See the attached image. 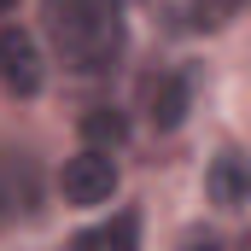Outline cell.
Segmentation results:
<instances>
[{"label":"cell","instance_id":"obj_5","mask_svg":"<svg viewBox=\"0 0 251 251\" xmlns=\"http://www.w3.org/2000/svg\"><path fill=\"white\" fill-rule=\"evenodd\" d=\"M0 76H6V88L24 94V100L41 88V47H35L29 29H0Z\"/></svg>","mask_w":251,"mask_h":251},{"label":"cell","instance_id":"obj_4","mask_svg":"<svg viewBox=\"0 0 251 251\" xmlns=\"http://www.w3.org/2000/svg\"><path fill=\"white\" fill-rule=\"evenodd\" d=\"M140 100H146V117L152 128H181L187 123V105H193V82L187 70H164V76H146V88H140Z\"/></svg>","mask_w":251,"mask_h":251},{"label":"cell","instance_id":"obj_3","mask_svg":"<svg viewBox=\"0 0 251 251\" xmlns=\"http://www.w3.org/2000/svg\"><path fill=\"white\" fill-rule=\"evenodd\" d=\"M41 204V170L24 152H0V228Z\"/></svg>","mask_w":251,"mask_h":251},{"label":"cell","instance_id":"obj_1","mask_svg":"<svg viewBox=\"0 0 251 251\" xmlns=\"http://www.w3.org/2000/svg\"><path fill=\"white\" fill-rule=\"evenodd\" d=\"M47 29L70 70H111L123 53V0H47Z\"/></svg>","mask_w":251,"mask_h":251},{"label":"cell","instance_id":"obj_9","mask_svg":"<svg viewBox=\"0 0 251 251\" xmlns=\"http://www.w3.org/2000/svg\"><path fill=\"white\" fill-rule=\"evenodd\" d=\"M12 6H18V0H0V12H12Z\"/></svg>","mask_w":251,"mask_h":251},{"label":"cell","instance_id":"obj_7","mask_svg":"<svg viewBox=\"0 0 251 251\" xmlns=\"http://www.w3.org/2000/svg\"><path fill=\"white\" fill-rule=\"evenodd\" d=\"M134 240H140V216H134V210L111 216V222H100V228H88V234H76V246H82V251H100V246H111V251H128Z\"/></svg>","mask_w":251,"mask_h":251},{"label":"cell","instance_id":"obj_8","mask_svg":"<svg viewBox=\"0 0 251 251\" xmlns=\"http://www.w3.org/2000/svg\"><path fill=\"white\" fill-rule=\"evenodd\" d=\"M82 134H88V146H123V140H128V117L100 105V111L82 117Z\"/></svg>","mask_w":251,"mask_h":251},{"label":"cell","instance_id":"obj_2","mask_svg":"<svg viewBox=\"0 0 251 251\" xmlns=\"http://www.w3.org/2000/svg\"><path fill=\"white\" fill-rule=\"evenodd\" d=\"M59 187H64V204H105V199L117 193V158H111V146L76 152V158L64 164Z\"/></svg>","mask_w":251,"mask_h":251},{"label":"cell","instance_id":"obj_6","mask_svg":"<svg viewBox=\"0 0 251 251\" xmlns=\"http://www.w3.org/2000/svg\"><path fill=\"white\" fill-rule=\"evenodd\" d=\"M204 193H210V204L216 210H246V193H251V176H246V158L234 152V146H222L216 158H210V170H204Z\"/></svg>","mask_w":251,"mask_h":251}]
</instances>
